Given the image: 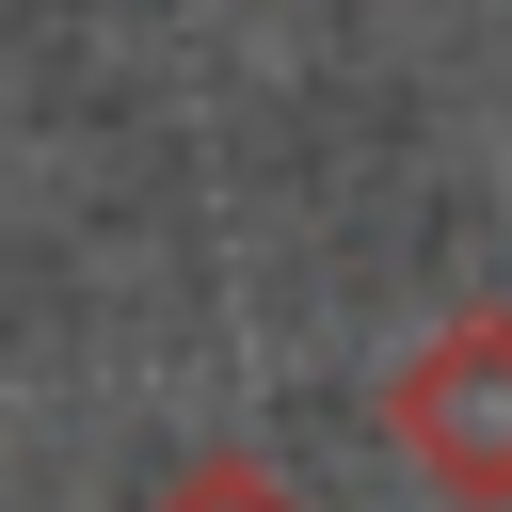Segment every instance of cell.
<instances>
[{
    "label": "cell",
    "mask_w": 512,
    "mask_h": 512,
    "mask_svg": "<svg viewBox=\"0 0 512 512\" xmlns=\"http://www.w3.org/2000/svg\"><path fill=\"white\" fill-rule=\"evenodd\" d=\"M176 512H304V496H288V480H256V464H224V480H192Z\"/></svg>",
    "instance_id": "2"
},
{
    "label": "cell",
    "mask_w": 512,
    "mask_h": 512,
    "mask_svg": "<svg viewBox=\"0 0 512 512\" xmlns=\"http://www.w3.org/2000/svg\"><path fill=\"white\" fill-rule=\"evenodd\" d=\"M384 432L432 496L512 512V304H448L400 368H384Z\"/></svg>",
    "instance_id": "1"
}]
</instances>
